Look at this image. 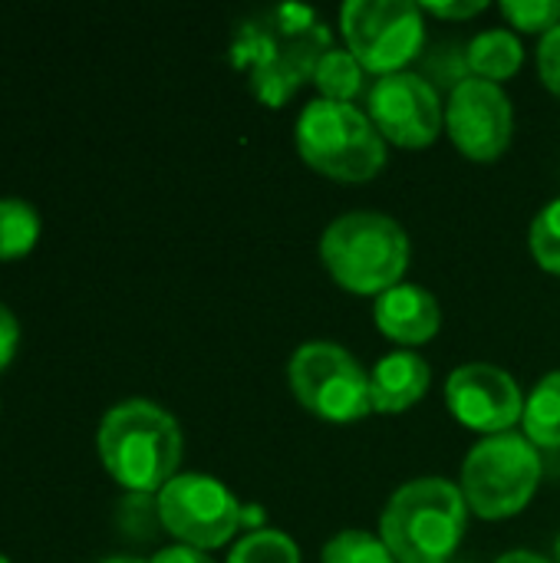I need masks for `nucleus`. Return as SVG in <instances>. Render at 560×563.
I'll use <instances>...</instances> for the list:
<instances>
[{"mask_svg": "<svg viewBox=\"0 0 560 563\" xmlns=\"http://www.w3.org/2000/svg\"><path fill=\"white\" fill-rule=\"evenodd\" d=\"M96 563H145V561H139V558H106V561H96Z\"/></svg>", "mask_w": 560, "mask_h": 563, "instance_id": "nucleus-29", "label": "nucleus"}, {"mask_svg": "<svg viewBox=\"0 0 560 563\" xmlns=\"http://www.w3.org/2000/svg\"><path fill=\"white\" fill-rule=\"evenodd\" d=\"M465 59H469V69L479 79L498 82V79H508V76H515L521 69L525 46L512 30H485L469 43Z\"/></svg>", "mask_w": 560, "mask_h": 563, "instance_id": "nucleus-15", "label": "nucleus"}, {"mask_svg": "<svg viewBox=\"0 0 560 563\" xmlns=\"http://www.w3.org/2000/svg\"><path fill=\"white\" fill-rule=\"evenodd\" d=\"M531 254L545 271L560 274V198L551 201L535 218V224H531Z\"/></svg>", "mask_w": 560, "mask_h": 563, "instance_id": "nucleus-21", "label": "nucleus"}, {"mask_svg": "<svg viewBox=\"0 0 560 563\" xmlns=\"http://www.w3.org/2000/svg\"><path fill=\"white\" fill-rule=\"evenodd\" d=\"M330 49V26L314 7L281 3L238 23L231 63L248 76L264 106L281 109L307 79H314Z\"/></svg>", "mask_w": 560, "mask_h": 563, "instance_id": "nucleus-1", "label": "nucleus"}, {"mask_svg": "<svg viewBox=\"0 0 560 563\" xmlns=\"http://www.w3.org/2000/svg\"><path fill=\"white\" fill-rule=\"evenodd\" d=\"M294 396L327 422H356L373 412L370 376L337 343H304L287 366Z\"/></svg>", "mask_w": 560, "mask_h": 563, "instance_id": "nucleus-8", "label": "nucleus"}, {"mask_svg": "<svg viewBox=\"0 0 560 563\" xmlns=\"http://www.w3.org/2000/svg\"><path fill=\"white\" fill-rule=\"evenodd\" d=\"M297 148L310 168L337 181H370L386 165V139L350 102L314 99L297 119Z\"/></svg>", "mask_w": 560, "mask_h": 563, "instance_id": "nucleus-5", "label": "nucleus"}, {"mask_svg": "<svg viewBox=\"0 0 560 563\" xmlns=\"http://www.w3.org/2000/svg\"><path fill=\"white\" fill-rule=\"evenodd\" d=\"M99 459L129 492H162L182 462V429L172 412L149 399L116 402L99 422Z\"/></svg>", "mask_w": 560, "mask_h": 563, "instance_id": "nucleus-2", "label": "nucleus"}, {"mask_svg": "<svg viewBox=\"0 0 560 563\" xmlns=\"http://www.w3.org/2000/svg\"><path fill=\"white\" fill-rule=\"evenodd\" d=\"M446 402L465 429L488 435H505L525 416L518 383L492 363L459 366L446 383Z\"/></svg>", "mask_w": 560, "mask_h": 563, "instance_id": "nucleus-12", "label": "nucleus"}, {"mask_svg": "<svg viewBox=\"0 0 560 563\" xmlns=\"http://www.w3.org/2000/svg\"><path fill=\"white\" fill-rule=\"evenodd\" d=\"M119 521H122V528L125 531H132V528H145V538L152 534V528L155 525H162V518H158V498H149V495H139V492H132L129 498H122V505H119Z\"/></svg>", "mask_w": 560, "mask_h": 563, "instance_id": "nucleus-23", "label": "nucleus"}, {"mask_svg": "<svg viewBox=\"0 0 560 563\" xmlns=\"http://www.w3.org/2000/svg\"><path fill=\"white\" fill-rule=\"evenodd\" d=\"M363 76L366 69L350 49H330L314 73V86L320 89V99L350 102L363 92Z\"/></svg>", "mask_w": 560, "mask_h": 563, "instance_id": "nucleus-17", "label": "nucleus"}, {"mask_svg": "<svg viewBox=\"0 0 560 563\" xmlns=\"http://www.w3.org/2000/svg\"><path fill=\"white\" fill-rule=\"evenodd\" d=\"M158 518L162 528L182 544L211 551L234 538V531L244 525V508L221 482L188 472L175 475L158 492Z\"/></svg>", "mask_w": 560, "mask_h": 563, "instance_id": "nucleus-9", "label": "nucleus"}, {"mask_svg": "<svg viewBox=\"0 0 560 563\" xmlns=\"http://www.w3.org/2000/svg\"><path fill=\"white\" fill-rule=\"evenodd\" d=\"M0 563H10V561H7V558H3V554H0Z\"/></svg>", "mask_w": 560, "mask_h": 563, "instance_id": "nucleus-30", "label": "nucleus"}, {"mask_svg": "<svg viewBox=\"0 0 560 563\" xmlns=\"http://www.w3.org/2000/svg\"><path fill=\"white\" fill-rule=\"evenodd\" d=\"M429 389V363L419 353L396 350L383 356L370 373L373 412H406Z\"/></svg>", "mask_w": 560, "mask_h": 563, "instance_id": "nucleus-14", "label": "nucleus"}, {"mask_svg": "<svg viewBox=\"0 0 560 563\" xmlns=\"http://www.w3.org/2000/svg\"><path fill=\"white\" fill-rule=\"evenodd\" d=\"M538 69H541L545 86L560 96V23L551 33H545V40L538 46Z\"/></svg>", "mask_w": 560, "mask_h": 563, "instance_id": "nucleus-24", "label": "nucleus"}, {"mask_svg": "<svg viewBox=\"0 0 560 563\" xmlns=\"http://www.w3.org/2000/svg\"><path fill=\"white\" fill-rule=\"evenodd\" d=\"M228 563H300V551L287 534L261 528L234 544Z\"/></svg>", "mask_w": 560, "mask_h": 563, "instance_id": "nucleus-19", "label": "nucleus"}, {"mask_svg": "<svg viewBox=\"0 0 560 563\" xmlns=\"http://www.w3.org/2000/svg\"><path fill=\"white\" fill-rule=\"evenodd\" d=\"M40 238V214L23 198H0V257L26 254Z\"/></svg>", "mask_w": 560, "mask_h": 563, "instance_id": "nucleus-18", "label": "nucleus"}, {"mask_svg": "<svg viewBox=\"0 0 560 563\" xmlns=\"http://www.w3.org/2000/svg\"><path fill=\"white\" fill-rule=\"evenodd\" d=\"M541 459L521 435H488L479 442L462 465V495L465 505L485 518H512L518 515L538 492Z\"/></svg>", "mask_w": 560, "mask_h": 563, "instance_id": "nucleus-6", "label": "nucleus"}, {"mask_svg": "<svg viewBox=\"0 0 560 563\" xmlns=\"http://www.w3.org/2000/svg\"><path fill=\"white\" fill-rule=\"evenodd\" d=\"M502 13L512 26L528 33H551L560 23L558 0H505Z\"/></svg>", "mask_w": 560, "mask_h": 563, "instance_id": "nucleus-22", "label": "nucleus"}, {"mask_svg": "<svg viewBox=\"0 0 560 563\" xmlns=\"http://www.w3.org/2000/svg\"><path fill=\"white\" fill-rule=\"evenodd\" d=\"M323 563H396L383 538H373L370 531H340L327 541Z\"/></svg>", "mask_w": 560, "mask_h": 563, "instance_id": "nucleus-20", "label": "nucleus"}, {"mask_svg": "<svg viewBox=\"0 0 560 563\" xmlns=\"http://www.w3.org/2000/svg\"><path fill=\"white\" fill-rule=\"evenodd\" d=\"M439 303L419 284H396L376 297V327L406 346L429 343L439 333Z\"/></svg>", "mask_w": 560, "mask_h": 563, "instance_id": "nucleus-13", "label": "nucleus"}, {"mask_svg": "<svg viewBox=\"0 0 560 563\" xmlns=\"http://www.w3.org/2000/svg\"><path fill=\"white\" fill-rule=\"evenodd\" d=\"M17 343H20V323H17V317L10 313V307L0 303V369L13 360Z\"/></svg>", "mask_w": 560, "mask_h": 563, "instance_id": "nucleus-25", "label": "nucleus"}, {"mask_svg": "<svg viewBox=\"0 0 560 563\" xmlns=\"http://www.w3.org/2000/svg\"><path fill=\"white\" fill-rule=\"evenodd\" d=\"M370 119L383 139L403 148L432 145L446 115L439 92L416 73H389L370 89Z\"/></svg>", "mask_w": 560, "mask_h": 563, "instance_id": "nucleus-11", "label": "nucleus"}, {"mask_svg": "<svg viewBox=\"0 0 560 563\" xmlns=\"http://www.w3.org/2000/svg\"><path fill=\"white\" fill-rule=\"evenodd\" d=\"M525 432L531 445L560 449V369L548 373L525 402Z\"/></svg>", "mask_w": 560, "mask_h": 563, "instance_id": "nucleus-16", "label": "nucleus"}, {"mask_svg": "<svg viewBox=\"0 0 560 563\" xmlns=\"http://www.w3.org/2000/svg\"><path fill=\"white\" fill-rule=\"evenodd\" d=\"M465 525L469 505L462 488L446 478H416L389 498L380 534L396 563H446Z\"/></svg>", "mask_w": 560, "mask_h": 563, "instance_id": "nucleus-3", "label": "nucleus"}, {"mask_svg": "<svg viewBox=\"0 0 560 563\" xmlns=\"http://www.w3.org/2000/svg\"><path fill=\"white\" fill-rule=\"evenodd\" d=\"M558 561H560V538H558Z\"/></svg>", "mask_w": 560, "mask_h": 563, "instance_id": "nucleus-31", "label": "nucleus"}, {"mask_svg": "<svg viewBox=\"0 0 560 563\" xmlns=\"http://www.w3.org/2000/svg\"><path fill=\"white\" fill-rule=\"evenodd\" d=\"M446 129L462 155H469L472 162H495L512 142V99L498 82L479 76L462 79L449 96Z\"/></svg>", "mask_w": 560, "mask_h": 563, "instance_id": "nucleus-10", "label": "nucleus"}, {"mask_svg": "<svg viewBox=\"0 0 560 563\" xmlns=\"http://www.w3.org/2000/svg\"><path fill=\"white\" fill-rule=\"evenodd\" d=\"M340 30L360 66L380 76L403 73L426 40L422 7L409 0H347L340 10Z\"/></svg>", "mask_w": 560, "mask_h": 563, "instance_id": "nucleus-7", "label": "nucleus"}, {"mask_svg": "<svg viewBox=\"0 0 560 563\" xmlns=\"http://www.w3.org/2000/svg\"><path fill=\"white\" fill-rule=\"evenodd\" d=\"M495 563H551V561H548V558H541V554H531V551H512V554L498 558Z\"/></svg>", "mask_w": 560, "mask_h": 563, "instance_id": "nucleus-28", "label": "nucleus"}, {"mask_svg": "<svg viewBox=\"0 0 560 563\" xmlns=\"http://www.w3.org/2000/svg\"><path fill=\"white\" fill-rule=\"evenodd\" d=\"M149 563H215L205 551L198 548H188V544H172V548H162Z\"/></svg>", "mask_w": 560, "mask_h": 563, "instance_id": "nucleus-27", "label": "nucleus"}, {"mask_svg": "<svg viewBox=\"0 0 560 563\" xmlns=\"http://www.w3.org/2000/svg\"><path fill=\"white\" fill-rule=\"evenodd\" d=\"M320 257L343 290L380 297L403 284L409 267V238L389 214L350 211L323 231Z\"/></svg>", "mask_w": 560, "mask_h": 563, "instance_id": "nucleus-4", "label": "nucleus"}, {"mask_svg": "<svg viewBox=\"0 0 560 563\" xmlns=\"http://www.w3.org/2000/svg\"><path fill=\"white\" fill-rule=\"evenodd\" d=\"M485 10V0H469V3H426V13H436L442 20H469Z\"/></svg>", "mask_w": 560, "mask_h": 563, "instance_id": "nucleus-26", "label": "nucleus"}]
</instances>
